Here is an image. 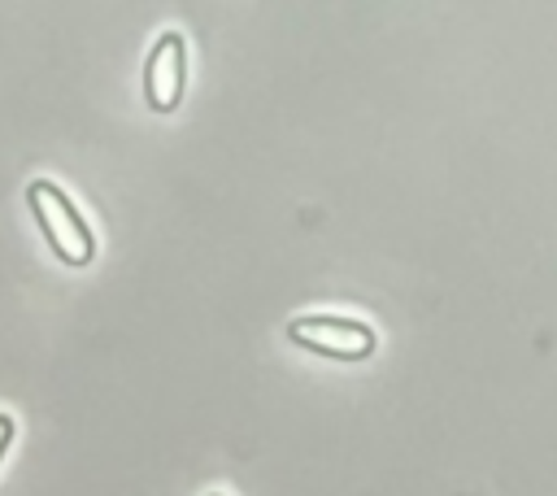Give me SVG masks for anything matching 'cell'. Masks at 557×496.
<instances>
[{
	"label": "cell",
	"instance_id": "cell-3",
	"mask_svg": "<svg viewBox=\"0 0 557 496\" xmlns=\"http://www.w3.org/2000/svg\"><path fill=\"white\" fill-rule=\"evenodd\" d=\"M187 87V39L178 30L157 35L144 61V100L152 113H174Z\"/></svg>",
	"mask_w": 557,
	"mask_h": 496
},
{
	"label": "cell",
	"instance_id": "cell-2",
	"mask_svg": "<svg viewBox=\"0 0 557 496\" xmlns=\"http://www.w3.org/2000/svg\"><path fill=\"white\" fill-rule=\"evenodd\" d=\"M287 339L313 357H331V361H366L379 348L374 326H366L361 318H344V313H305L287 322Z\"/></svg>",
	"mask_w": 557,
	"mask_h": 496
},
{
	"label": "cell",
	"instance_id": "cell-4",
	"mask_svg": "<svg viewBox=\"0 0 557 496\" xmlns=\"http://www.w3.org/2000/svg\"><path fill=\"white\" fill-rule=\"evenodd\" d=\"M13 444V418L9 413H0V457H4V448Z\"/></svg>",
	"mask_w": 557,
	"mask_h": 496
},
{
	"label": "cell",
	"instance_id": "cell-1",
	"mask_svg": "<svg viewBox=\"0 0 557 496\" xmlns=\"http://www.w3.org/2000/svg\"><path fill=\"white\" fill-rule=\"evenodd\" d=\"M26 204L48 239V248L65 261V265H87L96 257V235L87 226V218L78 213V204L52 183V178H30L26 183Z\"/></svg>",
	"mask_w": 557,
	"mask_h": 496
}]
</instances>
